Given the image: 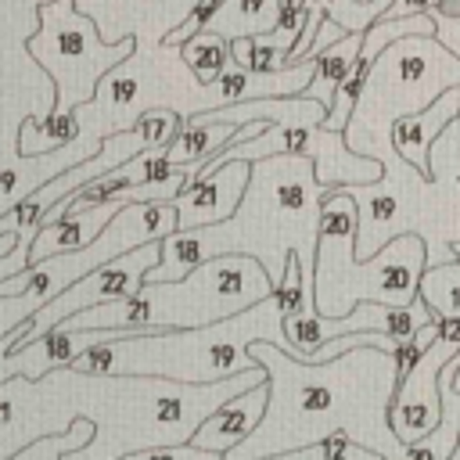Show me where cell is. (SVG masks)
<instances>
[{"instance_id":"cell-1","label":"cell","mask_w":460,"mask_h":460,"mask_svg":"<svg viewBox=\"0 0 460 460\" xmlns=\"http://www.w3.org/2000/svg\"><path fill=\"white\" fill-rule=\"evenodd\" d=\"M248 356L266 370V413L223 460H270L334 435L385 460L406 456V446L388 428L395 392L392 352L363 345L327 363H302L270 341H252Z\"/></svg>"},{"instance_id":"cell-2","label":"cell","mask_w":460,"mask_h":460,"mask_svg":"<svg viewBox=\"0 0 460 460\" xmlns=\"http://www.w3.org/2000/svg\"><path fill=\"white\" fill-rule=\"evenodd\" d=\"M323 187L313 176L309 158L277 155L252 162L244 198L226 223L201 226V230H172L162 237V259L147 270L144 284H169L187 277L198 262L216 255H248L255 259L270 284H280L284 259L298 255L302 277L313 284V255H316V223Z\"/></svg>"},{"instance_id":"cell-3","label":"cell","mask_w":460,"mask_h":460,"mask_svg":"<svg viewBox=\"0 0 460 460\" xmlns=\"http://www.w3.org/2000/svg\"><path fill=\"white\" fill-rule=\"evenodd\" d=\"M61 381L72 402V417L93 424L90 442L65 460H122L129 453L158 446H187L208 413H216L234 395L262 385L266 370L252 367L212 385L75 370H61Z\"/></svg>"},{"instance_id":"cell-4","label":"cell","mask_w":460,"mask_h":460,"mask_svg":"<svg viewBox=\"0 0 460 460\" xmlns=\"http://www.w3.org/2000/svg\"><path fill=\"white\" fill-rule=\"evenodd\" d=\"M280 295L273 291L259 305L208 323L194 331H155V334H126L119 341L97 345L83 352L68 370L75 374H133V377H162L180 385H212L234 374L252 370L248 345L270 341L295 359L291 341L280 323Z\"/></svg>"},{"instance_id":"cell-5","label":"cell","mask_w":460,"mask_h":460,"mask_svg":"<svg viewBox=\"0 0 460 460\" xmlns=\"http://www.w3.org/2000/svg\"><path fill=\"white\" fill-rule=\"evenodd\" d=\"M273 295L266 270L248 255H216L169 284H144L126 302H108L65 320L72 331H194L230 320Z\"/></svg>"},{"instance_id":"cell-6","label":"cell","mask_w":460,"mask_h":460,"mask_svg":"<svg viewBox=\"0 0 460 460\" xmlns=\"http://www.w3.org/2000/svg\"><path fill=\"white\" fill-rule=\"evenodd\" d=\"M424 241L402 234L388 241L377 255L356 262V205L349 190H327L316 223L313 255V305L316 316H349L359 302L402 309L417 298V280L424 273Z\"/></svg>"},{"instance_id":"cell-7","label":"cell","mask_w":460,"mask_h":460,"mask_svg":"<svg viewBox=\"0 0 460 460\" xmlns=\"http://www.w3.org/2000/svg\"><path fill=\"white\" fill-rule=\"evenodd\" d=\"M133 36L119 43H104L97 25L75 11L72 0H50L40 7V32L29 36L32 61L54 75L61 97L50 115H72L75 108L90 104L97 93L93 86L119 68L133 54Z\"/></svg>"},{"instance_id":"cell-8","label":"cell","mask_w":460,"mask_h":460,"mask_svg":"<svg viewBox=\"0 0 460 460\" xmlns=\"http://www.w3.org/2000/svg\"><path fill=\"white\" fill-rule=\"evenodd\" d=\"M158 259H162V241H147V244H140V248H133V252H126V255H119V259L97 266L93 273L79 277L72 288H65L58 298H50V302L29 320L22 345L36 341L40 334H47L50 327L65 323V320L75 316V313H86V309H97V305H108V302H126V298H133V295L144 288L147 270L158 266ZM22 345H18V349H22Z\"/></svg>"},{"instance_id":"cell-9","label":"cell","mask_w":460,"mask_h":460,"mask_svg":"<svg viewBox=\"0 0 460 460\" xmlns=\"http://www.w3.org/2000/svg\"><path fill=\"white\" fill-rule=\"evenodd\" d=\"M72 402L61 381V370L25 381L14 377L0 388V460L32 446L36 438L61 435L72 428Z\"/></svg>"},{"instance_id":"cell-10","label":"cell","mask_w":460,"mask_h":460,"mask_svg":"<svg viewBox=\"0 0 460 460\" xmlns=\"http://www.w3.org/2000/svg\"><path fill=\"white\" fill-rule=\"evenodd\" d=\"M456 352H460V345H449V341L435 338L424 349V356L413 363V370L395 381V392H392V402H388V428L402 446H410V442H417V438H424L428 431L438 428V417H442L438 370Z\"/></svg>"},{"instance_id":"cell-11","label":"cell","mask_w":460,"mask_h":460,"mask_svg":"<svg viewBox=\"0 0 460 460\" xmlns=\"http://www.w3.org/2000/svg\"><path fill=\"white\" fill-rule=\"evenodd\" d=\"M248 172H252V162H226L219 165L208 180L194 183V187H183L169 205L176 208V230L187 234V230H201V226H216V223H226L241 198H244V187H248Z\"/></svg>"},{"instance_id":"cell-12","label":"cell","mask_w":460,"mask_h":460,"mask_svg":"<svg viewBox=\"0 0 460 460\" xmlns=\"http://www.w3.org/2000/svg\"><path fill=\"white\" fill-rule=\"evenodd\" d=\"M460 119V86H449L442 90L428 108L420 111H410V115H395L388 122V147L395 151L399 162H406L417 176L428 180V151L435 144V137L453 122Z\"/></svg>"},{"instance_id":"cell-13","label":"cell","mask_w":460,"mask_h":460,"mask_svg":"<svg viewBox=\"0 0 460 460\" xmlns=\"http://www.w3.org/2000/svg\"><path fill=\"white\" fill-rule=\"evenodd\" d=\"M126 338L122 331H72L65 323L50 327L47 334H40L36 341L14 349V367H18V377L25 381H40L54 370H68L83 352L97 349V345H108V341H119Z\"/></svg>"},{"instance_id":"cell-14","label":"cell","mask_w":460,"mask_h":460,"mask_svg":"<svg viewBox=\"0 0 460 460\" xmlns=\"http://www.w3.org/2000/svg\"><path fill=\"white\" fill-rule=\"evenodd\" d=\"M262 413H266V381L255 385V388H248V392H241V395H234L216 413H208L201 420V428L194 431L190 446L226 456L237 442H244L255 431V424L262 420Z\"/></svg>"},{"instance_id":"cell-15","label":"cell","mask_w":460,"mask_h":460,"mask_svg":"<svg viewBox=\"0 0 460 460\" xmlns=\"http://www.w3.org/2000/svg\"><path fill=\"white\" fill-rule=\"evenodd\" d=\"M392 0H305V29L298 36V43L291 47V54L284 58V65H302L309 47H313V36L320 29V22H334L341 32H367L385 11H388Z\"/></svg>"},{"instance_id":"cell-16","label":"cell","mask_w":460,"mask_h":460,"mask_svg":"<svg viewBox=\"0 0 460 460\" xmlns=\"http://www.w3.org/2000/svg\"><path fill=\"white\" fill-rule=\"evenodd\" d=\"M359 47H363V32H345L341 40L327 43L323 50H316V72H313V79L305 86V97H313V101H320L327 108L334 90L341 86V79L359 61Z\"/></svg>"},{"instance_id":"cell-17","label":"cell","mask_w":460,"mask_h":460,"mask_svg":"<svg viewBox=\"0 0 460 460\" xmlns=\"http://www.w3.org/2000/svg\"><path fill=\"white\" fill-rule=\"evenodd\" d=\"M277 22V0H226L205 29L223 40H255L266 36Z\"/></svg>"},{"instance_id":"cell-18","label":"cell","mask_w":460,"mask_h":460,"mask_svg":"<svg viewBox=\"0 0 460 460\" xmlns=\"http://www.w3.org/2000/svg\"><path fill=\"white\" fill-rule=\"evenodd\" d=\"M241 126H180L176 140L165 147V162L169 165H183L190 172H198L212 155H219L234 137H237Z\"/></svg>"},{"instance_id":"cell-19","label":"cell","mask_w":460,"mask_h":460,"mask_svg":"<svg viewBox=\"0 0 460 460\" xmlns=\"http://www.w3.org/2000/svg\"><path fill=\"white\" fill-rule=\"evenodd\" d=\"M79 137V111L72 115H47L43 122L36 115H25L18 122V137H14V147L22 158H32V155H50L65 144H72Z\"/></svg>"},{"instance_id":"cell-20","label":"cell","mask_w":460,"mask_h":460,"mask_svg":"<svg viewBox=\"0 0 460 460\" xmlns=\"http://www.w3.org/2000/svg\"><path fill=\"white\" fill-rule=\"evenodd\" d=\"M417 298L428 305L431 320H460V262L428 266L417 280Z\"/></svg>"},{"instance_id":"cell-21","label":"cell","mask_w":460,"mask_h":460,"mask_svg":"<svg viewBox=\"0 0 460 460\" xmlns=\"http://www.w3.org/2000/svg\"><path fill=\"white\" fill-rule=\"evenodd\" d=\"M183 61L201 86H212L230 68V40L216 36L212 29H201L183 43Z\"/></svg>"},{"instance_id":"cell-22","label":"cell","mask_w":460,"mask_h":460,"mask_svg":"<svg viewBox=\"0 0 460 460\" xmlns=\"http://www.w3.org/2000/svg\"><path fill=\"white\" fill-rule=\"evenodd\" d=\"M90 435H93V424L79 417V420H72V428H68V431H61V435H47V438H36L32 446L18 449V453H14V456H7V460H65L68 453L83 449V446L90 442Z\"/></svg>"},{"instance_id":"cell-23","label":"cell","mask_w":460,"mask_h":460,"mask_svg":"<svg viewBox=\"0 0 460 460\" xmlns=\"http://www.w3.org/2000/svg\"><path fill=\"white\" fill-rule=\"evenodd\" d=\"M302 29H305V0H277V22L266 32V43L288 58L291 47L298 43Z\"/></svg>"},{"instance_id":"cell-24","label":"cell","mask_w":460,"mask_h":460,"mask_svg":"<svg viewBox=\"0 0 460 460\" xmlns=\"http://www.w3.org/2000/svg\"><path fill=\"white\" fill-rule=\"evenodd\" d=\"M223 4H226V0H198V4H194V11H190V14H187L172 32H165V47H172V43H187L194 32H201V29L212 22V14H216Z\"/></svg>"},{"instance_id":"cell-25","label":"cell","mask_w":460,"mask_h":460,"mask_svg":"<svg viewBox=\"0 0 460 460\" xmlns=\"http://www.w3.org/2000/svg\"><path fill=\"white\" fill-rule=\"evenodd\" d=\"M43 305L36 298H25V295H0V338L11 334L18 323L32 320Z\"/></svg>"},{"instance_id":"cell-26","label":"cell","mask_w":460,"mask_h":460,"mask_svg":"<svg viewBox=\"0 0 460 460\" xmlns=\"http://www.w3.org/2000/svg\"><path fill=\"white\" fill-rule=\"evenodd\" d=\"M122 460H223L219 453L198 449V446H158V449H144V453H129Z\"/></svg>"},{"instance_id":"cell-27","label":"cell","mask_w":460,"mask_h":460,"mask_svg":"<svg viewBox=\"0 0 460 460\" xmlns=\"http://www.w3.org/2000/svg\"><path fill=\"white\" fill-rule=\"evenodd\" d=\"M435 22V40L460 61V14H446V11H431L428 14Z\"/></svg>"},{"instance_id":"cell-28","label":"cell","mask_w":460,"mask_h":460,"mask_svg":"<svg viewBox=\"0 0 460 460\" xmlns=\"http://www.w3.org/2000/svg\"><path fill=\"white\" fill-rule=\"evenodd\" d=\"M25 327H29V320H25V323H18L11 334H4V338H0V388H4L7 381H14V377H18V367H14V356H11V352L22 345Z\"/></svg>"},{"instance_id":"cell-29","label":"cell","mask_w":460,"mask_h":460,"mask_svg":"<svg viewBox=\"0 0 460 460\" xmlns=\"http://www.w3.org/2000/svg\"><path fill=\"white\" fill-rule=\"evenodd\" d=\"M438 4H442V0H392L381 18H417V14L438 11Z\"/></svg>"},{"instance_id":"cell-30","label":"cell","mask_w":460,"mask_h":460,"mask_svg":"<svg viewBox=\"0 0 460 460\" xmlns=\"http://www.w3.org/2000/svg\"><path fill=\"white\" fill-rule=\"evenodd\" d=\"M453 259H456V262H460V241H456V244H453Z\"/></svg>"}]
</instances>
